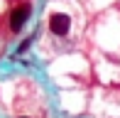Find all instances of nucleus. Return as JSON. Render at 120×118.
I'll list each match as a JSON object with an SVG mask.
<instances>
[{
	"instance_id": "obj_1",
	"label": "nucleus",
	"mask_w": 120,
	"mask_h": 118,
	"mask_svg": "<svg viewBox=\"0 0 120 118\" xmlns=\"http://www.w3.org/2000/svg\"><path fill=\"white\" fill-rule=\"evenodd\" d=\"M32 15V3L30 0H22V3H17L12 8V12H10L8 22H10V32L12 35H17V32H22V27L27 25V20H30Z\"/></svg>"
},
{
	"instance_id": "obj_2",
	"label": "nucleus",
	"mask_w": 120,
	"mask_h": 118,
	"mask_svg": "<svg viewBox=\"0 0 120 118\" xmlns=\"http://www.w3.org/2000/svg\"><path fill=\"white\" fill-rule=\"evenodd\" d=\"M69 30H71V17L66 12H54L49 17V32L54 37H66Z\"/></svg>"
},
{
	"instance_id": "obj_3",
	"label": "nucleus",
	"mask_w": 120,
	"mask_h": 118,
	"mask_svg": "<svg viewBox=\"0 0 120 118\" xmlns=\"http://www.w3.org/2000/svg\"><path fill=\"white\" fill-rule=\"evenodd\" d=\"M30 42H32V39H30V37H27V39L22 42V44L17 47V54H22V52H27V47H30Z\"/></svg>"
},
{
	"instance_id": "obj_4",
	"label": "nucleus",
	"mask_w": 120,
	"mask_h": 118,
	"mask_svg": "<svg viewBox=\"0 0 120 118\" xmlns=\"http://www.w3.org/2000/svg\"><path fill=\"white\" fill-rule=\"evenodd\" d=\"M17 118H30V116H17Z\"/></svg>"
}]
</instances>
